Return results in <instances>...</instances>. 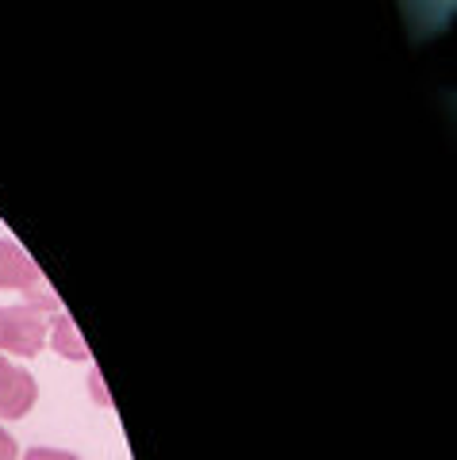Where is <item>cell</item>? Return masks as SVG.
I'll return each instance as SVG.
<instances>
[{"instance_id": "1", "label": "cell", "mask_w": 457, "mask_h": 460, "mask_svg": "<svg viewBox=\"0 0 457 460\" xmlns=\"http://www.w3.org/2000/svg\"><path fill=\"white\" fill-rule=\"evenodd\" d=\"M50 341V319L47 311H35L27 304L0 307V353L12 357H39L42 345Z\"/></svg>"}, {"instance_id": "2", "label": "cell", "mask_w": 457, "mask_h": 460, "mask_svg": "<svg viewBox=\"0 0 457 460\" xmlns=\"http://www.w3.org/2000/svg\"><path fill=\"white\" fill-rule=\"evenodd\" d=\"M35 399H39L35 376L0 353V419H23L35 407Z\"/></svg>"}, {"instance_id": "3", "label": "cell", "mask_w": 457, "mask_h": 460, "mask_svg": "<svg viewBox=\"0 0 457 460\" xmlns=\"http://www.w3.org/2000/svg\"><path fill=\"white\" fill-rule=\"evenodd\" d=\"M42 269L27 257V250L12 238H0V288H16V292H31V288H42Z\"/></svg>"}, {"instance_id": "4", "label": "cell", "mask_w": 457, "mask_h": 460, "mask_svg": "<svg viewBox=\"0 0 457 460\" xmlns=\"http://www.w3.org/2000/svg\"><path fill=\"white\" fill-rule=\"evenodd\" d=\"M50 345L58 349V357H66V361H89V345H85L77 323L62 311L50 319Z\"/></svg>"}, {"instance_id": "5", "label": "cell", "mask_w": 457, "mask_h": 460, "mask_svg": "<svg viewBox=\"0 0 457 460\" xmlns=\"http://www.w3.org/2000/svg\"><path fill=\"white\" fill-rule=\"evenodd\" d=\"M20 460H81V456L66 453V449H50V445H35V449H27Z\"/></svg>"}, {"instance_id": "6", "label": "cell", "mask_w": 457, "mask_h": 460, "mask_svg": "<svg viewBox=\"0 0 457 460\" xmlns=\"http://www.w3.org/2000/svg\"><path fill=\"white\" fill-rule=\"evenodd\" d=\"M0 460H20V441L0 426Z\"/></svg>"}]
</instances>
